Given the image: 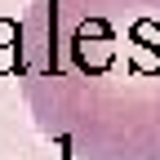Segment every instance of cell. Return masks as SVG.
<instances>
[{
  "label": "cell",
  "instance_id": "cell-2",
  "mask_svg": "<svg viewBox=\"0 0 160 160\" xmlns=\"http://www.w3.org/2000/svg\"><path fill=\"white\" fill-rule=\"evenodd\" d=\"M58 147H62V160H71V138H58Z\"/></svg>",
  "mask_w": 160,
  "mask_h": 160
},
{
  "label": "cell",
  "instance_id": "cell-1",
  "mask_svg": "<svg viewBox=\"0 0 160 160\" xmlns=\"http://www.w3.org/2000/svg\"><path fill=\"white\" fill-rule=\"evenodd\" d=\"M40 125L102 160H160V0H36L18 67Z\"/></svg>",
  "mask_w": 160,
  "mask_h": 160
}]
</instances>
